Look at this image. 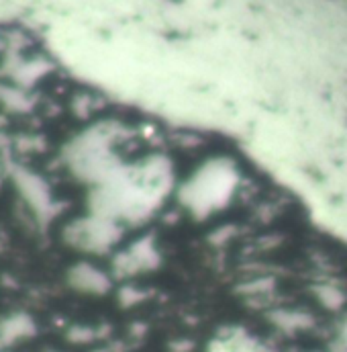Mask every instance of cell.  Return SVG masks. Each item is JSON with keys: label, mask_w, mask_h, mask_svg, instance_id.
<instances>
[{"label": "cell", "mask_w": 347, "mask_h": 352, "mask_svg": "<svg viewBox=\"0 0 347 352\" xmlns=\"http://www.w3.org/2000/svg\"><path fill=\"white\" fill-rule=\"evenodd\" d=\"M235 175L225 164H211L200 175H196L186 188V205L194 213H208L221 207L231 190Z\"/></svg>", "instance_id": "cell-1"}, {"label": "cell", "mask_w": 347, "mask_h": 352, "mask_svg": "<svg viewBox=\"0 0 347 352\" xmlns=\"http://www.w3.org/2000/svg\"><path fill=\"white\" fill-rule=\"evenodd\" d=\"M233 352H256V351H252V349H248V346H241V349H233Z\"/></svg>", "instance_id": "cell-2"}]
</instances>
